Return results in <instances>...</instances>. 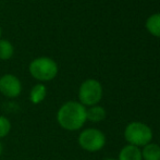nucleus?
Segmentation results:
<instances>
[{
  "instance_id": "f257e3e1",
  "label": "nucleus",
  "mask_w": 160,
  "mask_h": 160,
  "mask_svg": "<svg viewBox=\"0 0 160 160\" xmlns=\"http://www.w3.org/2000/svg\"><path fill=\"white\" fill-rule=\"evenodd\" d=\"M86 109L78 101H67L57 112L58 124L67 131L80 130L87 121Z\"/></svg>"
},
{
  "instance_id": "f03ea898",
  "label": "nucleus",
  "mask_w": 160,
  "mask_h": 160,
  "mask_svg": "<svg viewBox=\"0 0 160 160\" xmlns=\"http://www.w3.org/2000/svg\"><path fill=\"white\" fill-rule=\"evenodd\" d=\"M152 131L147 124L139 121H134L127 125L124 130V138L128 145L144 147L152 141Z\"/></svg>"
},
{
  "instance_id": "7ed1b4c3",
  "label": "nucleus",
  "mask_w": 160,
  "mask_h": 160,
  "mask_svg": "<svg viewBox=\"0 0 160 160\" xmlns=\"http://www.w3.org/2000/svg\"><path fill=\"white\" fill-rule=\"evenodd\" d=\"M102 98V86L97 80L88 78L81 84L78 89V102L84 107H93L98 105Z\"/></svg>"
},
{
  "instance_id": "20e7f679",
  "label": "nucleus",
  "mask_w": 160,
  "mask_h": 160,
  "mask_svg": "<svg viewBox=\"0 0 160 160\" xmlns=\"http://www.w3.org/2000/svg\"><path fill=\"white\" fill-rule=\"evenodd\" d=\"M30 73L40 82H48L56 78L58 73V65L50 58H38L30 64Z\"/></svg>"
},
{
  "instance_id": "39448f33",
  "label": "nucleus",
  "mask_w": 160,
  "mask_h": 160,
  "mask_svg": "<svg viewBox=\"0 0 160 160\" xmlns=\"http://www.w3.org/2000/svg\"><path fill=\"white\" fill-rule=\"evenodd\" d=\"M78 145L88 152H97L106 145V136L102 131L95 128H85L78 135Z\"/></svg>"
},
{
  "instance_id": "423d86ee",
  "label": "nucleus",
  "mask_w": 160,
  "mask_h": 160,
  "mask_svg": "<svg viewBox=\"0 0 160 160\" xmlns=\"http://www.w3.org/2000/svg\"><path fill=\"white\" fill-rule=\"evenodd\" d=\"M21 81L12 74H6L0 78V93L8 98H15L21 94Z\"/></svg>"
},
{
  "instance_id": "0eeeda50",
  "label": "nucleus",
  "mask_w": 160,
  "mask_h": 160,
  "mask_svg": "<svg viewBox=\"0 0 160 160\" xmlns=\"http://www.w3.org/2000/svg\"><path fill=\"white\" fill-rule=\"evenodd\" d=\"M118 160H143L142 152L136 146L128 144L120 150Z\"/></svg>"
},
{
  "instance_id": "6e6552de",
  "label": "nucleus",
  "mask_w": 160,
  "mask_h": 160,
  "mask_svg": "<svg viewBox=\"0 0 160 160\" xmlns=\"http://www.w3.org/2000/svg\"><path fill=\"white\" fill-rule=\"evenodd\" d=\"M107 112H106L105 108L101 106H93L86 109V119L91 122H101L106 119Z\"/></svg>"
},
{
  "instance_id": "1a4fd4ad",
  "label": "nucleus",
  "mask_w": 160,
  "mask_h": 160,
  "mask_svg": "<svg viewBox=\"0 0 160 160\" xmlns=\"http://www.w3.org/2000/svg\"><path fill=\"white\" fill-rule=\"evenodd\" d=\"M143 160H160V146L156 143H149L141 149Z\"/></svg>"
},
{
  "instance_id": "9d476101",
  "label": "nucleus",
  "mask_w": 160,
  "mask_h": 160,
  "mask_svg": "<svg viewBox=\"0 0 160 160\" xmlns=\"http://www.w3.org/2000/svg\"><path fill=\"white\" fill-rule=\"evenodd\" d=\"M47 95V88L44 84H36L35 86H33V88L31 89L30 93V100L31 102H33L34 105L40 103Z\"/></svg>"
},
{
  "instance_id": "9b49d317",
  "label": "nucleus",
  "mask_w": 160,
  "mask_h": 160,
  "mask_svg": "<svg viewBox=\"0 0 160 160\" xmlns=\"http://www.w3.org/2000/svg\"><path fill=\"white\" fill-rule=\"evenodd\" d=\"M146 28L152 35L160 37V13L150 15L146 21Z\"/></svg>"
},
{
  "instance_id": "f8f14e48",
  "label": "nucleus",
  "mask_w": 160,
  "mask_h": 160,
  "mask_svg": "<svg viewBox=\"0 0 160 160\" xmlns=\"http://www.w3.org/2000/svg\"><path fill=\"white\" fill-rule=\"evenodd\" d=\"M13 55V46L8 40H0V59L8 60Z\"/></svg>"
},
{
  "instance_id": "ddd939ff",
  "label": "nucleus",
  "mask_w": 160,
  "mask_h": 160,
  "mask_svg": "<svg viewBox=\"0 0 160 160\" xmlns=\"http://www.w3.org/2000/svg\"><path fill=\"white\" fill-rule=\"evenodd\" d=\"M11 131V122L7 117L0 116V139L6 137Z\"/></svg>"
},
{
  "instance_id": "4468645a",
  "label": "nucleus",
  "mask_w": 160,
  "mask_h": 160,
  "mask_svg": "<svg viewBox=\"0 0 160 160\" xmlns=\"http://www.w3.org/2000/svg\"><path fill=\"white\" fill-rule=\"evenodd\" d=\"M2 152H3V146H2L1 142H0V156L2 155Z\"/></svg>"
},
{
  "instance_id": "2eb2a0df",
  "label": "nucleus",
  "mask_w": 160,
  "mask_h": 160,
  "mask_svg": "<svg viewBox=\"0 0 160 160\" xmlns=\"http://www.w3.org/2000/svg\"><path fill=\"white\" fill-rule=\"evenodd\" d=\"M103 160H118V159H114V158H106V159H103Z\"/></svg>"
},
{
  "instance_id": "dca6fc26",
  "label": "nucleus",
  "mask_w": 160,
  "mask_h": 160,
  "mask_svg": "<svg viewBox=\"0 0 160 160\" xmlns=\"http://www.w3.org/2000/svg\"><path fill=\"white\" fill-rule=\"evenodd\" d=\"M0 37H1V28H0Z\"/></svg>"
}]
</instances>
